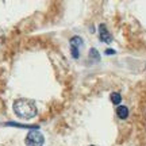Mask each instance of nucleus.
Listing matches in <instances>:
<instances>
[{
    "instance_id": "39448f33",
    "label": "nucleus",
    "mask_w": 146,
    "mask_h": 146,
    "mask_svg": "<svg viewBox=\"0 0 146 146\" xmlns=\"http://www.w3.org/2000/svg\"><path fill=\"white\" fill-rule=\"evenodd\" d=\"M83 38L81 36H73V38H70V47H76V49H78V47L83 46Z\"/></svg>"
},
{
    "instance_id": "9d476101",
    "label": "nucleus",
    "mask_w": 146,
    "mask_h": 146,
    "mask_svg": "<svg viewBox=\"0 0 146 146\" xmlns=\"http://www.w3.org/2000/svg\"><path fill=\"white\" fill-rule=\"evenodd\" d=\"M145 66H146V65H145Z\"/></svg>"
},
{
    "instance_id": "0eeeda50",
    "label": "nucleus",
    "mask_w": 146,
    "mask_h": 146,
    "mask_svg": "<svg viewBox=\"0 0 146 146\" xmlns=\"http://www.w3.org/2000/svg\"><path fill=\"white\" fill-rule=\"evenodd\" d=\"M111 102H112L114 104H120V102H122V96H120V94H118V92L111 94Z\"/></svg>"
},
{
    "instance_id": "f257e3e1",
    "label": "nucleus",
    "mask_w": 146,
    "mask_h": 146,
    "mask_svg": "<svg viewBox=\"0 0 146 146\" xmlns=\"http://www.w3.org/2000/svg\"><path fill=\"white\" fill-rule=\"evenodd\" d=\"M14 112H15L16 116H19L21 119L29 120V119H33L36 115V107L31 100L18 99L15 103H14Z\"/></svg>"
},
{
    "instance_id": "20e7f679",
    "label": "nucleus",
    "mask_w": 146,
    "mask_h": 146,
    "mask_svg": "<svg viewBox=\"0 0 146 146\" xmlns=\"http://www.w3.org/2000/svg\"><path fill=\"white\" fill-rule=\"evenodd\" d=\"M116 115L119 116L120 119H126L129 116V108L126 106H118L116 108Z\"/></svg>"
},
{
    "instance_id": "f03ea898",
    "label": "nucleus",
    "mask_w": 146,
    "mask_h": 146,
    "mask_svg": "<svg viewBox=\"0 0 146 146\" xmlns=\"http://www.w3.org/2000/svg\"><path fill=\"white\" fill-rule=\"evenodd\" d=\"M25 142H26L27 146H43L45 138H43V135L39 133V130H30Z\"/></svg>"
},
{
    "instance_id": "7ed1b4c3",
    "label": "nucleus",
    "mask_w": 146,
    "mask_h": 146,
    "mask_svg": "<svg viewBox=\"0 0 146 146\" xmlns=\"http://www.w3.org/2000/svg\"><path fill=\"white\" fill-rule=\"evenodd\" d=\"M99 35H100V41L104 42V43H111L112 42V35L108 31V29L106 27V25H100L99 26Z\"/></svg>"
},
{
    "instance_id": "423d86ee",
    "label": "nucleus",
    "mask_w": 146,
    "mask_h": 146,
    "mask_svg": "<svg viewBox=\"0 0 146 146\" xmlns=\"http://www.w3.org/2000/svg\"><path fill=\"white\" fill-rule=\"evenodd\" d=\"M89 58H91L92 61H95V62H99L100 61L99 52H98L96 49H91V50H89Z\"/></svg>"
},
{
    "instance_id": "1a4fd4ad",
    "label": "nucleus",
    "mask_w": 146,
    "mask_h": 146,
    "mask_svg": "<svg viewBox=\"0 0 146 146\" xmlns=\"http://www.w3.org/2000/svg\"><path fill=\"white\" fill-rule=\"evenodd\" d=\"M91 146H94V145H91Z\"/></svg>"
},
{
    "instance_id": "6e6552de",
    "label": "nucleus",
    "mask_w": 146,
    "mask_h": 146,
    "mask_svg": "<svg viewBox=\"0 0 146 146\" xmlns=\"http://www.w3.org/2000/svg\"><path fill=\"white\" fill-rule=\"evenodd\" d=\"M106 54H108V56H110V54H115V50H114V49H107Z\"/></svg>"
}]
</instances>
